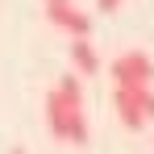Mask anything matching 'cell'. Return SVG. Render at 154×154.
Listing matches in <instances>:
<instances>
[{
	"label": "cell",
	"instance_id": "obj_6",
	"mask_svg": "<svg viewBox=\"0 0 154 154\" xmlns=\"http://www.w3.org/2000/svg\"><path fill=\"white\" fill-rule=\"evenodd\" d=\"M96 8H100V13H117V8H121V0H96Z\"/></svg>",
	"mask_w": 154,
	"mask_h": 154
},
{
	"label": "cell",
	"instance_id": "obj_7",
	"mask_svg": "<svg viewBox=\"0 0 154 154\" xmlns=\"http://www.w3.org/2000/svg\"><path fill=\"white\" fill-rule=\"evenodd\" d=\"M42 4H58V0H42Z\"/></svg>",
	"mask_w": 154,
	"mask_h": 154
},
{
	"label": "cell",
	"instance_id": "obj_4",
	"mask_svg": "<svg viewBox=\"0 0 154 154\" xmlns=\"http://www.w3.org/2000/svg\"><path fill=\"white\" fill-rule=\"evenodd\" d=\"M46 17H50V25H58L63 33H71V38H88V33H92V21H88V13L75 8V0L46 4Z\"/></svg>",
	"mask_w": 154,
	"mask_h": 154
},
{
	"label": "cell",
	"instance_id": "obj_2",
	"mask_svg": "<svg viewBox=\"0 0 154 154\" xmlns=\"http://www.w3.org/2000/svg\"><path fill=\"white\" fill-rule=\"evenodd\" d=\"M112 108H117L125 129H146V121H154V92L150 88H121L117 83Z\"/></svg>",
	"mask_w": 154,
	"mask_h": 154
},
{
	"label": "cell",
	"instance_id": "obj_1",
	"mask_svg": "<svg viewBox=\"0 0 154 154\" xmlns=\"http://www.w3.org/2000/svg\"><path fill=\"white\" fill-rule=\"evenodd\" d=\"M46 125L67 146H88V121H83V88L79 75H63V83L46 92Z\"/></svg>",
	"mask_w": 154,
	"mask_h": 154
},
{
	"label": "cell",
	"instance_id": "obj_3",
	"mask_svg": "<svg viewBox=\"0 0 154 154\" xmlns=\"http://www.w3.org/2000/svg\"><path fill=\"white\" fill-rule=\"evenodd\" d=\"M154 79V58L142 50H129L121 58H112V83H121V88H150Z\"/></svg>",
	"mask_w": 154,
	"mask_h": 154
},
{
	"label": "cell",
	"instance_id": "obj_5",
	"mask_svg": "<svg viewBox=\"0 0 154 154\" xmlns=\"http://www.w3.org/2000/svg\"><path fill=\"white\" fill-rule=\"evenodd\" d=\"M71 63L79 67V75H96L100 71V58H96V50H92L88 38H75L71 42Z\"/></svg>",
	"mask_w": 154,
	"mask_h": 154
}]
</instances>
